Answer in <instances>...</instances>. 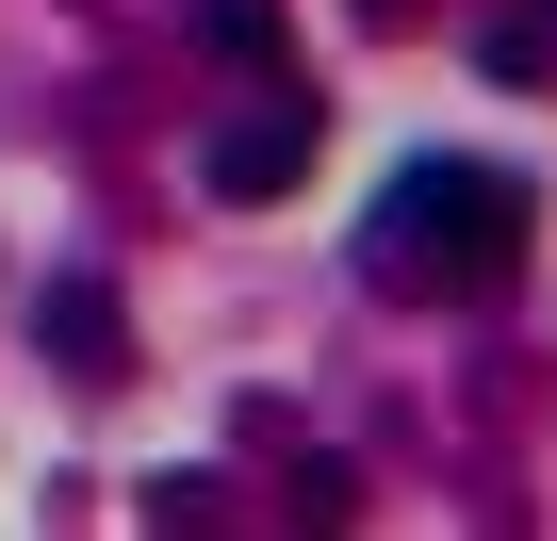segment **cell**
<instances>
[{
  "label": "cell",
  "instance_id": "1",
  "mask_svg": "<svg viewBox=\"0 0 557 541\" xmlns=\"http://www.w3.org/2000/svg\"><path fill=\"white\" fill-rule=\"evenodd\" d=\"M524 181L508 164H459V148H426V164H394L377 181V213H361V280L394 296V312H426V296H492L508 262H524Z\"/></svg>",
  "mask_w": 557,
  "mask_h": 541
},
{
  "label": "cell",
  "instance_id": "2",
  "mask_svg": "<svg viewBox=\"0 0 557 541\" xmlns=\"http://www.w3.org/2000/svg\"><path fill=\"white\" fill-rule=\"evenodd\" d=\"M197 181H213V197H296V181H312V99H262V115H230V132L197 148Z\"/></svg>",
  "mask_w": 557,
  "mask_h": 541
},
{
  "label": "cell",
  "instance_id": "3",
  "mask_svg": "<svg viewBox=\"0 0 557 541\" xmlns=\"http://www.w3.org/2000/svg\"><path fill=\"white\" fill-rule=\"evenodd\" d=\"M34 345H50L66 378H132V312H115L99 280H50V296H34Z\"/></svg>",
  "mask_w": 557,
  "mask_h": 541
},
{
  "label": "cell",
  "instance_id": "4",
  "mask_svg": "<svg viewBox=\"0 0 557 541\" xmlns=\"http://www.w3.org/2000/svg\"><path fill=\"white\" fill-rule=\"evenodd\" d=\"M492 83H557V0H508L492 17Z\"/></svg>",
  "mask_w": 557,
  "mask_h": 541
}]
</instances>
